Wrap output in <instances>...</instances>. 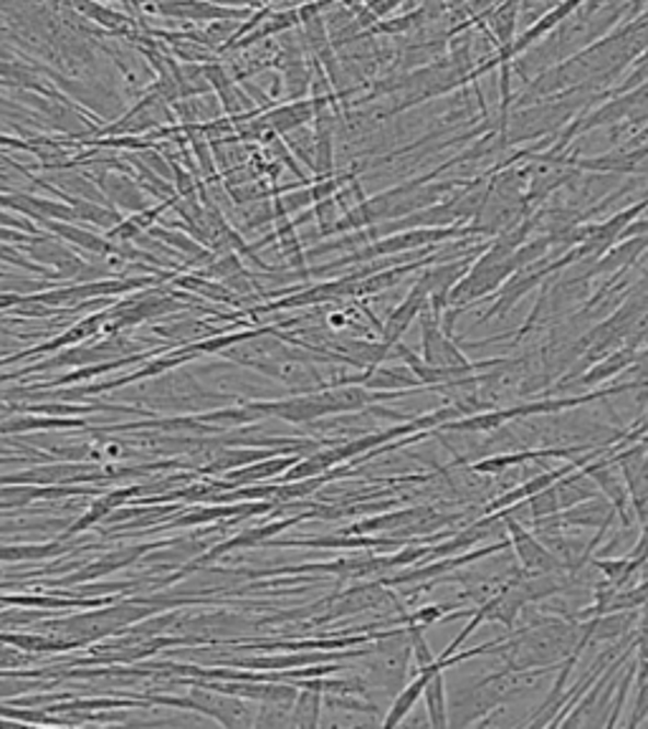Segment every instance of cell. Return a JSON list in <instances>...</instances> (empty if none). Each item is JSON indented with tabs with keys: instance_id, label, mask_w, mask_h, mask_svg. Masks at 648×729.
<instances>
[{
	"instance_id": "52a82bcc",
	"label": "cell",
	"mask_w": 648,
	"mask_h": 729,
	"mask_svg": "<svg viewBox=\"0 0 648 729\" xmlns=\"http://www.w3.org/2000/svg\"><path fill=\"white\" fill-rule=\"evenodd\" d=\"M96 181H100L104 196H107L112 202H117L119 208L132 210V213H140V210L150 208L148 196H144V193L135 185V181H129V177L117 173H102Z\"/></svg>"
},
{
	"instance_id": "7a4b0ae2",
	"label": "cell",
	"mask_w": 648,
	"mask_h": 729,
	"mask_svg": "<svg viewBox=\"0 0 648 729\" xmlns=\"http://www.w3.org/2000/svg\"><path fill=\"white\" fill-rule=\"evenodd\" d=\"M611 456L621 468L638 526L648 520V445L646 441L613 443Z\"/></svg>"
},
{
	"instance_id": "6da1fadb",
	"label": "cell",
	"mask_w": 648,
	"mask_h": 729,
	"mask_svg": "<svg viewBox=\"0 0 648 729\" xmlns=\"http://www.w3.org/2000/svg\"><path fill=\"white\" fill-rule=\"evenodd\" d=\"M486 520L491 522H501L507 526L509 534V545H512L517 560H520V567L530 575H542V572H560V570H570L560 557H557L553 549H549L545 542H542L537 534H532L526 526L517 520L514 512H497V514H486Z\"/></svg>"
},
{
	"instance_id": "8fae6325",
	"label": "cell",
	"mask_w": 648,
	"mask_h": 729,
	"mask_svg": "<svg viewBox=\"0 0 648 729\" xmlns=\"http://www.w3.org/2000/svg\"><path fill=\"white\" fill-rule=\"evenodd\" d=\"M294 727H317L320 725V692H304L297 699V709L291 711Z\"/></svg>"
},
{
	"instance_id": "ba28073f",
	"label": "cell",
	"mask_w": 648,
	"mask_h": 729,
	"mask_svg": "<svg viewBox=\"0 0 648 729\" xmlns=\"http://www.w3.org/2000/svg\"><path fill=\"white\" fill-rule=\"evenodd\" d=\"M426 696V711H428V725L433 729H445L451 725L449 719V704H445V676L443 671H436V674L428 679V684L424 688Z\"/></svg>"
},
{
	"instance_id": "9c48e42d",
	"label": "cell",
	"mask_w": 648,
	"mask_h": 729,
	"mask_svg": "<svg viewBox=\"0 0 648 729\" xmlns=\"http://www.w3.org/2000/svg\"><path fill=\"white\" fill-rule=\"evenodd\" d=\"M48 225V231H54L56 236L67 239L71 243H77V246H84L92 251V254H100V256H109V254H117L119 246L115 243L104 241L100 236H94V233H89L84 229H77V225H67V223H56V221H44Z\"/></svg>"
},
{
	"instance_id": "3957f363",
	"label": "cell",
	"mask_w": 648,
	"mask_h": 729,
	"mask_svg": "<svg viewBox=\"0 0 648 729\" xmlns=\"http://www.w3.org/2000/svg\"><path fill=\"white\" fill-rule=\"evenodd\" d=\"M615 517H618V509H615L611 501H608L603 494H598L593 499L580 501V505H572L557 512L555 517H547V520H537L553 526H598V530H611V524Z\"/></svg>"
},
{
	"instance_id": "5bb4252c",
	"label": "cell",
	"mask_w": 648,
	"mask_h": 729,
	"mask_svg": "<svg viewBox=\"0 0 648 729\" xmlns=\"http://www.w3.org/2000/svg\"><path fill=\"white\" fill-rule=\"evenodd\" d=\"M150 233H152V236L162 239V241H167L170 246L181 248V251H185V254H190V256H196V258H206V256H208L206 251H202L196 241H190L188 236H181V233H173V231H162V229H152Z\"/></svg>"
},
{
	"instance_id": "8992f818",
	"label": "cell",
	"mask_w": 648,
	"mask_h": 729,
	"mask_svg": "<svg viewBox=\"0 0 648 729\" xmlns=\"http://www.w3.org/2000/svg\"><path fill=\"white\" fill-rule=\"evenodd\" d=\"M636 358H638V345H628V347H618V350H611L608 355H603L601 360L593 362V368H590V372H586V375L575 378V385L590 387V385L605 383V380L615 378V375H618V372L634 368Z\"/></svg>"
},
{
	"instance_id": "30bf717a",
	"label": "cell",
	"mask_w": 648,
	"mask_h": 729,
	"mask_svg": "<svg viewBox=\"0 0 648 729\" xmlns=\"http://www.w3.org/2000/svg\"><path fill=\"white\" fill-rule=\"evenodd\" d=\"M299 23V11H284V13H271L269 21L264 23L262 28L256 31V34H248L246 40H241L233 48H243V46H254L258 40L266 38V36H274V34H281V31H289L291 26H297Z\"/></svg>"
},
{
	"instance_id": "4fadbf2b",
	"label": "cell",
	"mask_w": 648,
	"mask_h": 729,
	"mask_svg": "<svg viewBox=\"0 0 648 729\" xmlns=\"http://www.w3.org/2000/svg\"><path fill=\"white\" fill-rule=\"evenodd\" d=\"M310 69H306L304 61H294L287 67V92L291 100H302L310 92Z\"/></svg>"
},
{
	"instance_id": "277c9868",
	"label": "cell",
	"mask_w": 648,
	"mask_h": 729,
	"mask_svg": "<svg viewBox=\"0 0 648 729\" xmlns=\"http://www.w3.org/2000/svg\"><path fill=\"white\" fill-rule=\"evenodd\" d=\"M158 11L185 21H231L246 19L251 13L248 8L239 11V8H223L218 3H206V0H162Z\"/></svg>"
},
{
	"instance_id": "e0dca14e",
	"label": "cell",
	"mask_w": 648,
	"mask_h": 729,
	"mask_svg": "<svg viewBox=\"0 0 648 729\" xmlns=\"http://www.w3.org/2000/svg\"><path fill=\"white\" fill-rule=\"evenodd\" d=\"M646 445H648V436H646Z\"/></svg>"
},
{
	"instance_id": "7c38bea8",
	"label": "cell",
	"mask_w": 648,
	"mask_h": 729,
	"mask_svg": "<svg viewBox=\"0 0 648 729\" xmlns=\"http://www.w3.org/2000/svg\"><path fill=\"white\" fill-rule=\"evenodd\" d=\"M69 202L74 206L79 221H92L96 225H107V229L109 225L115 229V225L119 223V216L115 213V210L102 208L100 202H89V200H69Z\"/></svg>"
},
{
	"instance_id": "9a60e30c",
	"label": "cell",
	"mask_w": 648,
	"mask_h": 729,
	"mask_svg": "<svg viewBox=\"0 0 648 729\" xmlns=\"http://www.w3.org/2000/svg\"><path fill=\"white\" fill-rule=\"evenodd\" d=\"M628 555L636 557V560H641V563H648V520L641 524V532H638L636 545Z\"/></svg>"
},
{
	"instance_id": "2e32d148",
	"label": "cell",
	"mask_w": 648,
	"mask_h": 729,
	"mask_svg": "<svg viewBox=\"0 0 648 729\" xmlns=\"http://www.w3.org/2000/svg\"><path fill=\"white\" fill-rule=\"evenodd\" d=\"M644 725H646V727H648V717H646V722H644Z\"/></svg>"
},
{
	"instance_id": "5b68a950",
	"label": "cell",
	"mask_w": 648,
	"mask_h": 729,
	"mask_svg": "<svg viewBox=\"0 0 648 729\" xmlns=\"http://www.w3.org/2000/svg\"><path fill=\"white\" fill-rule=\"evenodd\" d=\"M317 115V104L314 102H304V100H297V102H289V104H281V107L271 109L269 115H264L258 119V125L266 132H277V135H287V132H294V129L304 127L306 121L314 119Z\"/></svg>"
}]
</instances>
